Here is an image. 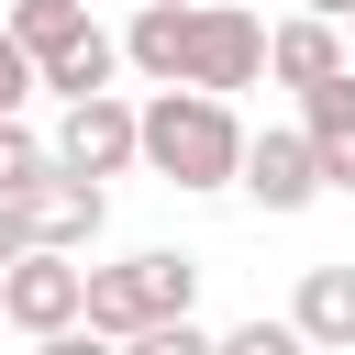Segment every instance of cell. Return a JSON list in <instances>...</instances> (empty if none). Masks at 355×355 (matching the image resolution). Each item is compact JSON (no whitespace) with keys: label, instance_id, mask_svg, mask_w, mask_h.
I'll return each instance as SVG.
<instances>
[{"label":"cell","instance_id":"277c9868","mask_svg":"<svg viewBox=\"0 0 355 355\" xmlns=\"http://www.w3.org/2000/svg\"><path fill=\"white\" fill-rule=\"evenodd\" d=\"M122 166H144V100H78L67 122H55V178H122Z\"/></svg>","mask_w":355,"mask_h":355},{"label":"cell","instance_id":"9a60e30c","mask_svg":"<svg viewBox=\"0 0 355 355\" xmlns=\"http://www.w3.org/2000/svg\"><path fill=\"white\" fill-rule=\"evenodd\" d=\"M222 355H311V344H300V322H288V311H277V322L255 311V322H233V333H222Z\"/></svg>","mask_w":355,"mask_h":355},{"label":"cell","instance_id":"9c48e42d","mask_svg":"<svg viewBox=\"0 0 355 355\" xmlns=\"http://www.w3.org/2000/svg\"><path fill=\"white\" fill-rule=\"evenodd\" d=\"M189 11H200V0H144V11L122 22V67H133L144 89H178V78H189Z\"/></svg>","mask_w":355,"mask_h":355},{"label":"cell","instance_id":"5b68a950","mask_svg":"<svg viewBox=\"0 0 355 355\" xmlns=\"http://www.w3.org/2000/svg\"><path fill=\"white\" fill-rule=\"evenodd\" d=\"M244 200H255V211H277V222L322 200V155H311V133H300V122H266V133L244 144Z\"/></svg>","mask_w":355,"mask_h":355},{"label":"cell","instance_id":"5bb4252c","mask_svg":"<svg viewBox=\"0 0 355 355\" xmlns=\"http://www.w3.org/2000/svg\"><path fill=\"white\" fill-rule=\"evenodd\" d=\"M55 178V133H33V122H0V200H33Z\"/></svg>","mask_w":355,"mask_h":355},{"label":"cell","instance_id":"ba28073f","mask_svg":"<svg viewBox=\"0 0 355 355\" xmlns=\"http://www.w3.org/2000/svg\"><path fill=\"white\" fill-rule=\"evenodd\" d=\"M22 222H33L44 255H89L100 222H111V189H89V178H44V189L22 200Z\"/></svg>","mask_w":355,"mask_h":355},{"label":"cell","instance_id":"e0dca14e","mask_svg":"<svg viewBox=\"0 0 355 355\" xmlns=\"http://www.w3.org/2000/svg\"><path fill=\"white\" fill-rule=\"evenodd\" d=\"M133 355H222V333H200V322H155Z\"/></svg>","mask_w":355,"mask_h":355},{"label":"cell","instance_id":"6da1fadb","mask_svg":"<svg viewBox=\"0 0 355 355\" xmlns=\"http://www.w3.org/2000/svg\"><path fill=\"white\" fill-rule=\"evenodd\" d=\"M244 122L233 100H200V89H155L144 100V166L178 189V200H211V189H244Z\"/></svg>","mask_w":355,"mask_h":355},{"label":"cell","instance_id":"8fae6325","mask_svg":"<svg viewBox=\"0 0 355 355\" xmlns=\"http://www.w3.org/2000/svg\"><path fill=\"white\" fill-rule=\"evenodd\" d=\"M300 133H311V155H322V189H355V78L311 89V100H300Z\"/></svg>","mask_w":355,"mask_h":355},{"label":"cell","instance_id":"d6986e66","mask_svg":"<svg viewBox=\"0 0 355 355\" xmlns=\"http://www.w3.org/2000/svg\"><path fill=\"white\" fill-rule=\"evenodd\" d=\"M33 355H133V344H111V333H89V322H78V333H55V344H33Z\"/></svg>","mask_w":355,"mask_h":355},{"label":"cell","instance_id":"30bf717a","mask_svg":"<svg viewBox=\"0 0 355 355\" xmlns=\"http://www.w3.org/2000/svg\"><path fill=\"white\" fill-rule=\"evenodd\" d=\"M89 333H111V344H144L155 333V300H144V266L133 255L89 266Z\"/></svg>","mask_w":355,"mask_h":355},{"label":"cell","instance_id":"7c38bea8","mask_svg":"<svg viewBox=\"0 0 355 355\" xmlns=\"http://www.w3.org/2000/svg\"><path fill=\"white\" fill-rule=\"evenodd\" d=\"M100 22H89V0H11V44L33 55V78L67 55V44H89Z\"/></svg>","mask_w":355,"mask_h":355},{"label":"cell","instance_id":"3957f363","mask_svg":"<svg viewBox=\"0 0 355 355\" xmlns=\"http://www.w3.org/2000/svg\"><path fill=\"white\" fill-rule=\"evenodd\" d=\"M0 322L33 333V344L78 333V322H89V255H44V244H33V255L0 277Z\"/></svg>","mask_w":355,"mask_h":355},{"label":"cell","instance_id":"8992f818","mask_svg":"<svg viewBox=\"0 0 355 355\" xmlns=\"http://www.w3.org/2000/svg\"><path fill=\"white\" fill-rule=\"evenodd\" d=\"M266 78L277 89H333V78H355V55H344V22H311V11H288V22H266Z\"/></svg>","mask_w":355,"mask_h":355},{"label":"cell","instance_id":"44dd1931","mask_svg":"<svg viewBox=\"0 0 355 355\" xmlns=\"http://www.w3.org/2000/svg\"><path fill=\"white\" fill-rule=\"evenodd\" d=\"M0 22H11V0H0Z\"/></svg>","mask_w":355,"mask_h":355},{"label":"cell","instance_id":"7a4b0ae2","mask_svg":"<svg viewBox=\"0 0 355 355\" xmlns=\"http://www.w3.org/2000/svg\"><path fill=\"white\" fill-rule=\"evenodd\" d=\"M255 78H266V22L233 11V0H200V11H189V78H178V89L233 100V89H255Z\"/></svg>","mask_w":355,"mask_h":355},{"label":"cell","instance_id":"52a82bcc","mask_svg":"<svg viewBox=\"0 0 355 355\" xmlns=\"http://www.w3.org/2000/svg\"><path fill=\"white\" fill-rule=\"evenodd\" d=\"M288 322H300V344H311V355H355V255H333V266H300V288H288Z\"/></svg>","mask_w":355,"mask_h":355},{"label":"cell","instance_id":"ffe728a7","mask_svg":"<svg viewBox=\"0 0 355 355\" xmlns=\"http://www.w3.org/2000/svg\"><path fill=\"white\" fill-rule=\"evenodd\" d=\"M300 11H311V22H344V33H355V0H300Z\"/></svg>","mask_w":355,"mask_h":355},{"label":"cell","instance_id":"2e32d148","mask_svg":"<svg viewBox=\"0 0 355 355\" xmlns=\"http://www.w3.org/2000/svg\"><path fill=\"white\" fill-rule=\"evenodd\" d=\"M44 78H33V55L11 44V22H0V122H22V100H33Z\"/></svg>","mask_w":355,"mask_h":355},{"label":"cell","instance_id":"7402d4cb","mask_svg":"<svg viewBox=\"0 0 355 355\" xmlns=\"http://www.w3.org/2000/svg\"><path fill=\"white\" fill-rule=\"evenodd\" d=\"M344 55H355V33H344Z\"/></svg>","mask_w":355,"mask_h":355},{"label":"cell","instance_id":"ac0fdd59","mask_svg":"<svg viewBox=\"0 0 355 355\" xmlns=\"http://www.w3.org/2000/svg\"><path fill=\"white\" fill-rule=\"evenodd\" d=\"M22 255H33V222H22V200H0V277H11Z\"/></svg>","mask_w":355,"mask_h":355},{"label":"cell","instance_id":"4fadbf2b","mask_svg":"<svg viewBox=\"0 0 355 355\" xmlns=\"http://www.w3.org/2000/svg\"><path fill=\"white\" fill-rule=\"evenodd\" d=\"M133 266H144V300H155V322H200V266H189L178 244H144Z\"/></svg>","mask_w":355,"mask_h":355}]
</instances>
